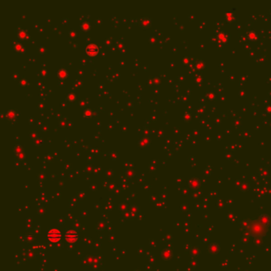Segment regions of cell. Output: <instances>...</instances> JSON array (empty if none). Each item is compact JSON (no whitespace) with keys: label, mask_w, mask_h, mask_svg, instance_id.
<instances>
[{"label":"cell","mask_w":271,"mask_h":271,"mask_svg":"<svg viewBox=\"0 0 271 271\" xmlns=\"http://www.w3.org/2000/svg\"><path fill=\"white\" fill-rule=\"evenodd\" d=\"M47 238L49 241L52 243H57L60 241V239L61 238V233L57 229H52L47 233Z\"/></svg>","instance_id":"cell-1"},{"label":"cell","mask_w":271,"mask_h":271,"mask_svg":"<svg viewBox=\"0 0 271 271\" xmlns=\"http://www.w3.org/2000/svg\"><path fill=\"white\" fill-rule=\"evenodd\" d=\"M65 239L69 243H75L78 240V233L74 230H69L64 235Z\"/></svg>","instance_id":"cell-2"},{"label":"cell","mask_w":271,"mask_h":271,"mask_svg":"<svg viewBox=\"0 0 271 271\" xmlns=\"http://www.w3.org/2000/svg\"><path fill=\"white\" fill-rule=\"evenodd\" d=\"M86 50H87V53H89V54H95L98 52V47L95 44H90L87 46Z\"/></svg>","instance_id":"cell-3"}]
</instances>
